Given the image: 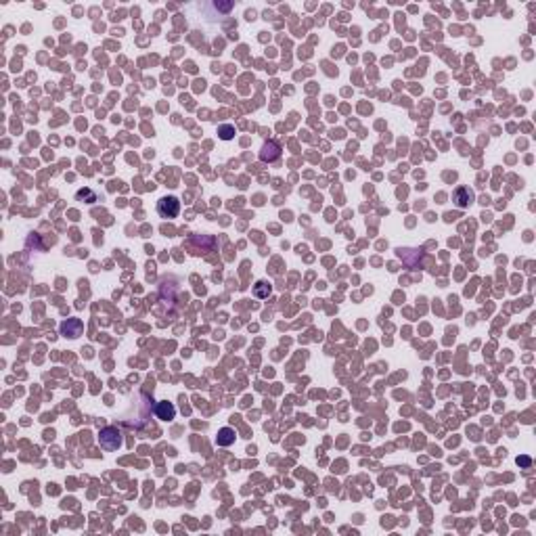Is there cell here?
Masks as SVG:
<instances>
[{"label":"cell","instance_id":"1","mask_svg":"<svg viewBox=\"0 0 536 536\" xmlns=\"http://www.w3.org/2000/svg\"><path fill=\"white\" fill-rule=\"evenodd\" d=\"M99 442L105 451H117L122 446V434L117 431V427H105V429H101Z\"/></svg>","mask_w":536,"mask_h":536},{"label":"cell","instance_id":"2","mask_svg":"<svg viewBox=\"0 0 536 536\" xmlns=\"http://www.w3.org/2000/svg\"><path fill=\"white\" fill-rule=\"evenodd\" d=\"M157 212L162 218H176L180 212V201L176 197H162L157 203Z\"/></svg>","mask_w":536,"mask_h":536},{"label":"cell","instance_id":"3","mask_svg":"<svg viewBox=\"0 0 536 536\" xmlns=\"http://www.w3.org/2000/svg\"><path fill=\"white\" fill-rule=\"evenodd\" d=\"M279 157H281V147H279V143H274V141H268L262 147V151H260V160L262 162L272 164V162H276Z\"/></svg>","mask_w":536,"mask_h":536},{"label":"cell","instance_id":"4","mask_svg":"<svg viewBox=\"0 0 536 536\" xmlns=\"http://www.w3.org/2000/svg\"><path fill=\"white\" fill-rule=\"evenodd\" d=\"M61 333L65 337H80L82 335V323L78 319H67L61 325Z\"/></svg>","mask_w":536,"mask_h":536},{"label":"cell","instance_id":"5","mask_svg":"<svg viewBox=\"0 0 536 536\" xmlns=\"http://www.w3.org/2000/svg\"><path fill=\"white\" fill-rule=\"evenodd\" d=\"M155 415H157V419H162V421H172L176 417V408L172 402H160L157 408H155Z\"/></svg>","mask_w":536,"mask_h":536},{"label":"cell","instance_id":"6","mask_svg":"<svg viewBox=\"0 0 536 536\" xmlns=\"http://www.w3.org/2000/svg\"><path fill=\"white\" fill-rule=\"evenodd\" d=\"M471 201H474V191H471V188H467V186H459L457 191H455V203H457L459 207H467Z\"/></svg>","mask_w":536,"mask_h":536},{"label":"cell","instance_id":"7","mask_svg":"<svg viewBox=\"0 0 536 536\" xmlns=\"http://www.w3.org/2000/svg\"><path fill=\"white\" fill-rule=\"evenodd\" d=\"M235 429L233 427H222L220 431H218V438H216V442H218V446H231L233 442H235Z\"/></svg>","mask_w":536,"mask_h":536},{"label":"cell","instance_id":"8","mask_svg":"<svg viewBox=\"0 0 536 536\" xmlns=\"http://www.w3.org/2000/svg\"><path fill=\"white\" fill-rule=\"evenodd\" d=\"M254 296H256V298H262V300L268 298V296H270V285H268L266 281H258L256 287H254Z\"/></svg>","mask_w":536,"mask_h":536},{"label":"cell","instance_id":"9","mask_svg":"<svg viewBox=\"0 0 536 536\" xmlns=\"http://www.w3.org/2000/svg\"><path fill=\"white\" fill-rule=\"evenodd\" d=\"M218 134H220V138H222V141H231V138L235 136V126H231V124H224V126H220V128H218Z\"/></svg>","mask_w":536,"mask_h":536},{"label":"cell","instance_id":"10","mask_svg":"<svg viewBox=\"0 0 536 536\" xmlns=\"http://www.w3.org/2000/svg\"><path fill=\"white\" fill-rule=\"evenodd\" d=\"M84 197H88V199H90V203H94V201H97L94 193H92V191H88V188H86V191H80V193H78V199H84Z\"/></svg>","mask_w":536,"mask_h":536},{"label":"cell","instance_id":"11","mask_svg":"<svg viewBox=\"0 0 536 536\" xmlns=\"http://www.w3.org/2000/svg\"><path fill=\"white\" fill-rule=\"evenodd\" d=\"M214 7H216L218 11H222V13H229V11L233 9V3H216Z\"/></svg>","mask_w":536,"mask_h":536}]
</instances>
